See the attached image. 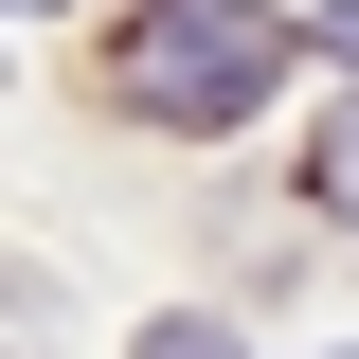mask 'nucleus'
<instances>
[{
    "mask_svg": "<svg viewBox=\"0 0 359 359\" xmlns=\"http://www.w3.org/2000/svg\"><path fill=\"white\" fill-rule=\"evenodd\" d=\"M287 54L306 36H287L269 0H144L126 36H108V90H126L144 126H252Z\"/></svg>",
    "mask_w": 359,
    "mask_h": 359,
    "instance_id": "nucleus-1",
    "label": "nucleus"
},
{
    "mask_svg": "<svg viewBox=\"0 0 359 359\" xmlns=\"http://www.w3.org/2000/svg\"><path fill=\"white\" fill-rule=\"evenodd\" d=\"M323 216L359 233V108H341V144H323Z\"/></svg>",
    "mask_w": 359,
    "mask_h": 359,
    "instance_id": "nucleus-2",
    "label": "nucleus"
},
{
    "mask_svg": "<svg viewBox=\"0 0 359 359\" xmlns=\"http://www.w3.org/2000/svg\"><path fill=\"white\" fill-rule=\"evenodd\" d=\"M144 359H233V341H216V323H144Z\"/></svg>",
    "mask_w": 359,
    "mask_h": 359,
    "instance_id": "nucleus-3",
    "label": "nucleus"
},
{
    "mask_svg": "<svg viewBox=\"0 0 359 359\" xmlns=\"http://www.w3.org/2000/svg\"><path fill=\"white\" fill-rule=\"evenodd\" d=\"M306 54H341V72H359V0H341V18H306Z\"/></svg>",
    "mask_w": 359,
    "mask_h": 359,
    "instance_id": "nucleus-4",
    "label": "nucleus"
},
{
    "mask_svg": "<svg viewBox=\"0 0 359 359\" xmlns=\"http://www.w3.org/2000/svg\"><path fill=\"white\" fill-rule=\"evenodd\" d=\"M18 18H54V0H18Z\"/></svg>",
    "mask_w": 359,
    "mask_h": 359,
    "instance_id": "nucleus-5",
    "label": "nucleus"
}]
</instances>
